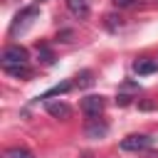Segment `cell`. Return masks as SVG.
<instances>
[{
	"label": "cell",
	"instance_id": "obj_10",
	"mask_svg": "<svg viewBox=\"0 0 158 158\" xmlns=\"http://www.w3.org/2000/svg\"><path fill=\"white\" fill-rule=\"evenodd\" d=\"M67 7H69V12H74L77 17H89V2L86 0H67Z\"/></svg>",
	"mask_w": 158,
	"mask_h": 158
},
{
	"label": "cell",
	"instance_id": "obj_12",
	"mask_svg": "<svg viewBox=\"0 0 158 158\" xmlns=\"http://www.w3.org/2000/svg\"><path fill=\"white\" fill-rule=\"evenodd\" d=\"M79 89H86V86H91L94 84V74L89 72V69H84V72H79L77 74V81H74Z\"/></svg>",
	"mask_w": 158,
	"mask_h": 158
},
{
	"label": "cell",
	"instance_id": "obj_15",
	"mask_svg": "<svg viewBox=\"0 0 158 158\" xmlns=\"http://www.w3.org/2000/svg\"><path fill=\"white\" fill-rule=\"evenodd\" d=\"M114 5L116 7H133V5H138V0H114Z\"/></svg>",
	"mask_w": 158,
	"mask_h": 158
},
{
	"label": "cell",
	"instance_id": "obj_8",
	"mask_svg": "<svg viewBox=\"0 0 158 158\" xmlns=\"http://www.w3.org/2000/svg\"><path fill=\"white\" fill-rule=\"evenodd\" d=\"M106 131H109V126H106V123H101L99 118H91V121L86 123V128H84L86 138H104V136H106Z\"/></svg>",
	"mask_w": 158,
	"mask_h": 158
},
{
	"label": "cell",
	"instance_id": "obj_4",
	"mask_svg": "<svg viewBox=\"0 0 158 158\" xmlns=\"http://www.w3.org/2000/svg\"><path fill=\"white\" fill-rule=\"evenodd\" d=\"M104 106H106V99H104L101 94H89V96L81 99V111H84L86 116H91V118H96V116L104 111Z\"/></svg>",
	"mask_w": 158,
	"mask_h": 158
},
{
	"label": "cell",
	"instance_id": "obj_5",
	"mask_svg": "<svg viewBox=\"0 0 158 158\" xmlns=\"http://www.w3.org/2000/svg\"><path fill=\"white\" fill-rule=\"evenodd\" d=\"M133 72H136L138 77L153 74V72H158V59H148V57H141V59H136V62H133Z\"/></svg>",
	"mask_w": 158,
	"mask_h": 158
},
{
	"label": "cell",
	"instance_id": "obj_7",
	"mask_svg": "<svg viewBox=\"0 0 158 158\" xmlns=\"http://www.w3.org/2000/svg\"><path fill=\"white\" fill-rule=\"evenodd\" d=\"M133 94H138V84H133V81H123V84H121V91H118V96H116V101H118L121 106H126V104H131Z\"/></svg>",
	"mask_w": 158,
	"mask_h": 158
},
{
	"label": "cell",
	"instance_id": "obj_11",
	"mask_svg": "<svg viewBox=\"0 0 158 158\" xmlns=\"http://www.w3.org/2000/svg\"><path fill=\"white\" fill-rule=\"evenodd\" d=\"M72 89V81H62V84H57V86H52L49 91H44V94H40L37 99L40 101H49V96H57V94H64V91H69Z\"/></svg>",
	"mask_w": 158,
	"mask_h": 158
},
{
	"label": "cell",
	"instance_id": "obj_16",
	"mask_svg": "<svg viewBox=\"0 0 158 158\" xmlns=\"http://www.w3.org/2000/svg\"><path fill=\"white\" fill-rule=\"evenodd\" d=\"M59 37H62V42H69V37H72V32H69V30H64V32H62Z\"/></svg>",
	"mask_w": 158,
	"mask_h": 158
},
{
	"label": "cell",
	"instance_id": "obj_13",
	"mask_svg": "<svg viewBox=\"0 0 158 158\" xmlns=\"http://www.w3.org/2000/svg\"><path fill=\"white\" fill-rule=\"evenodd\" d=\"M5 158H35L27 148H7L5 151Z\"/></svg>",
	"mask_w": 158,
	"mask_h": 158
},
{
	"label": "cell",
	"instance_id": "obj_1",
	"mask_svg": "<svg viewBox=\"0 0 158 158\" xmlns=\"http://www.w3.org/2000/svg\"><path fill=\"white\" fill-rule=\"evenodd\" d=\"M35 17H37V5H30V7L20 10V12L15 15L12 25H10V35H12V37H17V35L27 32V27L35 22Z\"/></svg>",
	"mask_w": 158,
	"mask_h": 158
},
{
	"label": "cell",
	"instance_id": "obj_6",
	"mask_svg": "<svg viewBox=\"0 0 158 158\" xmlns=\"http://www.w3.org/2000/svg\"><path fill=\"white\" fill-rule=\"evenodd\" d=\"M47 114L54 116V118H69L72 116V109L64 101H47Z\"/></svg>",
	"mask_w": 158,
	"mask_h": 158
},
{
	"label": "cell",
	"instance_id": "obj_2",
	"mask_svg": "<svg viewBox=\"0 0 158 158\" xmlns=\"http://www.w3.org/2000/svg\"><path fill=\"white\" fill-rule=\"evenodd\" d=\"M30 62V54L25 47L20 44H7L5 52H2V67H10V64H27Z\"/></svg>",
	"mask_w": 158,
	"mask_h": 158
},
{
	"label": "cell",
	"instance_id": "obj_9",
	"mask_svg": "<svg viewBox=\"0 0 158 158\" xmlns=\"http://www.w3.org/2000/svg\"><path fill=\"white\" fill-rule=\"evenodd\" d=\"M2 72L10 74V77H15V79H27L32 74L30 64H10V67H2Z\"/></svg>",
	"mask_w": 158,
	"mask_h": 158
},
{
	"label": "cell",
	"instance_id": "obj_14",
	"mask_svg": "<svg viewBox=\"0 0 158 158\" xmlns=\"http://www.w3.org/2000/svg\"><path fill=\"white\" fill-rule=\"evenodd\" d=\"M37 54L42 57L44 64H52V62H54V54H52V49H49L47 44H37Z\"/></svg>",
	"mask_w": 158,
	"mask_h": 158
},
{
	"label": "cell",
	"instance_id": "obj_3",
	"mask_svg": "<svg viewBox=\"0 0 158 158\" xmlns=\"http://www.w3.org/2000/svg\"><path fill=\"white\" fill-rule=\"evenodd\" d=\"M153 146V138L146 133H131L121 141V151H146Z\"/></svg>",
	"mask_w": 158,
	"mask_h": 158
}]
</instances>
